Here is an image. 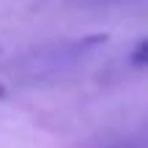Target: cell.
<instances>
[{
	"label": "cell",
	"instance_id": "6da1fadb",
	"mask_svg": "<svg viewBox=\"0 0 148 148\" xmlns=\"http://www.w3.org/2000/svg\"><path fill=\"white\" fill-rule=\"evenodd\" d=\"M132 63L134 66H145V69H148V38H145V41H140L137 49L132 52Z\"/></svg>",
	"mask_w": 148,
	"mask_h": 148
},
{
	"label": "cell",
	"instance_id": "7a4b0ae2",
	"mask_svg": "<svg viewBox=\"0 0 148 148\" xmlns=\"http://www.w3.org/2000/svg\"><path fill=\"white\" fill-rule=\"evenodd\" d=\"M5 93H8V90H5V85H3V82H0V101H3V99H5Z\"/></svg>",
	"mask_w": 148,
	"mask_h": 148
}]
</instances>
